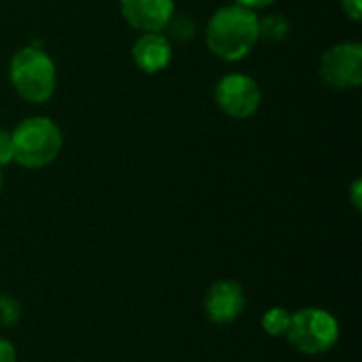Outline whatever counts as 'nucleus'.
<instances>
[{
  "label": "nucleus",
  "instance_id": "13",
  "mask_svg": "<svg viewBox=\"0 0 362 362\" xmlns=\"http://www.w3.org/2000/svg\"><path fill=\"white\" fill-rule=\"evenodd\" d=\"M21 318V305L11 295H0V327H15Z\"/></svg>",
  "mask_w": 362,
  "mask_h": 362
},
{
  "label": "nucleus",
  "instance_id": "5",
  "mask_svg": "<svg viewBox=\"0 0 362 362\" xmlns=\"http://www.w3.org/2000/svg\"><path fill=\"white\" fill-rule=\"evenodd\" d=\"M261 87L259 83L244 72H229L218 78L214 87L216 106L231 119L244 121L257 115L261 108Z\"/></svg>",
  "mask_w": 362,
  "mask_h": 362
},
{
  "label": "nucleus",
  "instance_id": "17",
  "mask_svg": "<svg viewBox=\"0 0 362 362\" xmlns=\"http://www.w3.org/2000/svg\"><path fill=\"white\" fill-rule=\"evenodd\" d=\"M276 0H235V4H242V6H246V8H252V11H257V8H265V6H272Z\"/></svg>",
  "mask_w": 362,
  "mask_h": 362
},
{
  "label": "nucleus",
  "instance_id": "8",
  "mask_svg": "<svg viewBox=\"0 0 362 362\" xmlns=\"http://www.w3.org/2000/svg\"><path fill=\"white\" fill-rule=\"evenodd\" d=\"M123 19L138 32H163L174 15V0H119Z\"/></svg>",
  "mask_w": 362,
  "mask_h": 362
},
{
  "label": "nucleus",
  "instance_id": "12",
  "mask_svg": "<svg viewBox=\"0 0 362 362\" xmlns=\"http://www.w3.org/2000/svg\"><path fill=\"white\" fill-rule=\"evenodd\" d=\"M165 30L170 32V40H178V42H185V40L195 36V23L187 15L174 13L170 23L165 25Z\"/></svg>",
  "mask_w": 362,
  "mask_h": 362
},
{
  "label": "nucleus",
  "instance_id": "9",
  "mask_svg": "<svg viewBox=\"0 0 362 362\" xmlns=\"http://www.w3.org/2000/svg\"><path fill=\"white\" fill-rule=\"evenodd\" d=\"M132 59L144 74H159L172 62V40L161 32H142L134 47Z\"/></svg>",
  "mask_w": 362,
  "mask_h": 362
},
{
  "label": "nucleus",
  "instance_id": "18",
  "mask_svg": "<svg viewBox=\"0 0 362 362\" xmlns=\"http://www.w3.org/2000/svg\"><path fill=\"white\" fill-rule=\"evenodd\" d=\"M362 182L361 180H354V185H352V195H350V197H352V204H354V208H356V210H361L362 206V202H361V187Z\"/></svg>",
  "mask_w": 362,
  "mask_h": 362
},
{
  "label": "nucleus",
  "instance_id": "1",
  "mask_svg": "<svg viewBox=\"0 0 362 362\" xmlns=\"http://www.w3.org/2000/svg\"><path fill=\"white\" fill-rule=\"evenodd\" d=\"M259 42V15L242 4H225L206 25V45L223 62L244 59Z\"/></svg>",
  "mask_w": 362,
  "mask_h": 362
},
{
  "label": "nucleus",
  "instance_id": "16",
  "mask_svg": "<svg viewBox=\"0 0 362 362\" xmlns=\"http://www.w3.org/2000/svg\"><path fill=\"white\" fill-rule=\"evenodd\" d=\"M0 362H17V352L13 344L4 337H0Z\"/></svg>",
  "mask_w": 362,
  "mask_h": 362
},
{
  "label": "nucleus",
  "instance_id": "3",
  "mask_svg": "<svg viewBox=\"0 0 362 362\" xmlns=\"http://www.w3.org/2000/svg\"><path fill=\"white\" fill-rule=\"evenodd\" d=\"M13 161L25 170L51 165L64 146L59 125L49 117H28L13 132Z\"/></svg>",
  "mask_w": 362,
  "mask_h": 362
},
{
  "label": "nucleus",
  "instance_id": "15",
  "mask_svg": "<svg viewBox=\"0 0 362 362\" xmlns=\"http://www.w3.org/2000/svg\"><path fill=\"white\" fill-rule=\"evenodd\" d=\"M341 11H344L352 21H361L362 0H341Z\"/></svg>",
  "mask_w": 362,
  "mask_h": 362
},
{
  "label": "nucleus",
  "instance_id": "7",
  "mask_svg": "<svg viewBox=\"0 0 362 362\" xmlns=\"http://www.w3.org/2000/svg\"><path fill=\"white\" fill-rule=\"evenodd\" d=\"M246 308V293L235 280H216L204 299V310L210 322L231 325L235 322Z\"/></svg>",
  "mask_w": 362,
  "mask_h": 362
},
{
  "label": "nucleus",
  "instance_id": "11",
  "mask_svg": "<svg viewBox=\"0 0 362 362\" xmlns=\"http://www.w3.org/2000/svg\"><path fill=\"white\" fill-rule=\"evenodd\" d=\"M291 316L293 314L284 308H269L261 318V327L269 337H286L291 327Z\"/></svg>",
  "mask_w": 362,
  "mask_h": 362
},
{
  "label": "nucleus",
  "instance_id": "4",
  "mask_svg": "<svg viewBox=\"0 0 362 362\" xmlns=\"http://www.w3.org/2000/svg\"><path fill=\"white\" fill-rule=\"evenodd\" d=\"M286 339L297 352L318 356L339 341V322L329 310L303 308L291 316Z\"/></svg>",
  "mask_w": 362,
  "mask_h": 362
},
{
  "label": "nucleus",
  "instance_id": "10",
  "mask_svg": "<svg viewBox=\"0 0 362 362\" xmlns=\"http://www.w3.org/2000/svg\"><path fill=\"white\" fill-rule=\"evenodd\" d=\"M291 32V21L282 13H269L259 17V40L265 42H282Z\"/></svg>",
  "mask_w": 362,
  "mask_h": 362
},
{
  "label": "nucleus",
  "instance_id": "14",
  "mask_svg": "<svg viewBox=\"0 0 362 362\" xmlns=\"http://www.w3.org/2000/svg\"><path fill=\"white\" fill-rule=\"evenodd\" d=\"M13 161V138L11 132L0 129V168Z\"/></svg>",
  "mask_w": 362,
  "mask_h": 362
},
{
  "label": "nucleus",
  "instance_id": "19",
  "mask_svg": "<svg viewBox=\"0 0 362 362\" xmlns=\"http://www.w3.org/2000/svg\"><path fill=\"white\" fill-rule=\"evenodd\" d=\"M0 187H2V172H0Z\"/></svg>",
  "mask_w": 362,
  "mask_h": 362
},
{
  "label": "nucleus",
  "instance_id": "6",
  "mask_svg": "<svg viewBox=\"0 0 362 362\" xmlns=\"http://www.w3.org/2000/svg\"><path fill=\"white\" fill-rule=\"evenodd\" d=\"M320 81L331 89H358L362 85V45L337 42L325 51L318 68Z\"/></svg>",
  "mask_w": 362,
  "mask_h": 362
},
{
  "label": "nucleus",
  "instance_id": "2",
  "mask_svg": "<svg viewBox=\"0 0 362 362\" xmlns=\"http://www.w3.org/2000/svg\"><path fill=\"white\" fill-rule=\"evenodd\" d=\"M8 78L17 95L30 104H45L57 87V68L40 47H21L8 64Z\"/></svg>",
  "mask_w": 362,
  "mask_h": 362
}]
</instances>
